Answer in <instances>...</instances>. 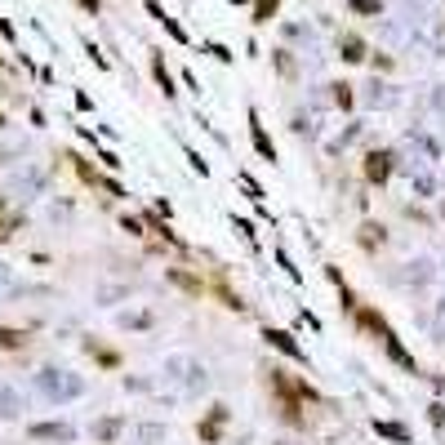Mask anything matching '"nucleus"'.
<instances>
[{"label": "nucleus", "mask_w": 445, "mask_h": 445, "mask_svg": "<svg viewBox=\"0 0 445 445\" xmlns=\"http://www.w3.org/2000/svg\"><path fill=\"white\" fill-rule=\"evenodd\" d=\"M27 334H18V329H0V348H23Z\"/></svg>", "instance_id": "1"}]
</instances>
